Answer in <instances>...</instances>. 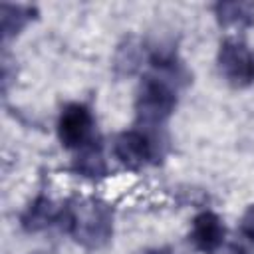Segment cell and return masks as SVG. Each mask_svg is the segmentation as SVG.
<instances>
[{"label": "cell", "mask_w": 254, "mask_h": 254, "mask_svg": "<svg viewBox=\"0 0 254 254\" xmlns=\"http://www.w3.org/2000/svg\"><path fill=\"white\" fill-rule=\"evenodd\" d=\"M62 218L65 220V228L71 236L85 248H101L111 238L113 212L105 202L83 200L77 206L64 208Z\"/></svg>", "instance_id": "6da1fadb"}, {"label": "cell", "mask_w": 254, "mask_h": 254, "mask_svg": "<svg viewBox=\"0 0 254 254\" xmlns=\"http://www.w3.org/2000/svg\"><path fill=\"white\" fill-rule=\"evenodd\" d=\"M177 97L175 91L169 87L167 81L147 75L141 85H139V93H137V117L139 121L147 123V125H157L163 123L175 109Z\"/></svg>", "instance_id": "7a4b0ae2"}, {"label": "cell", "mask_w": 254, "mask_h": 254, "mask_svg": "<svg viewBox=\"0 0 254 254\" xmlns=\"http://www.w3.org/2000/svg\"><path fill=\"white\" fill-rule=\"evenodd\" d=\"M218 69L234 87H246L254 81V54L236 40H226L218 50Z\"/></svg>", "instance_id": "3957f363"}, {"label": "cell", "mask_w": 254, "mask_h": 254, "mask_svg": "<svg viewBox=\"0 0 254 254\" xmlns=\"http://www.w3.org/2000/svg\"><path fill=\"white\" fill-rule=\"evenodd\" d=\"M91 113L85 105L71 103L67 105L58 121V135L64 147L67 149H79L89 141L91 135Z\"/></svg>", "instance_id": "277c9868"}, {"label": "cell", "mask_w": 254, "mask_h": 254, "mask_svg": "<svg viewBox=\"0 0 254 254\" xmlns=\"http://www.w3.org/2000/svg\"><path fill=\"white\" fill-rule=\"evenodd\" d=\"M113 153L123 165L137 169L153 159L155 147H153V141L149 139V135H145L143 131L131 129V131H123L115 137Z\"/></svg>", "instance_id": "5b68a950"}, {"label": "cell", "mask_w": 254, "mask_h": 254, "mask_svg": "<svg viewBox=\"0 0 254 254\" xmlns=\"http://www.w3.org/2000/svg\"><path fill=\"white\" fill-rule=\"evenodd\" d=\"M190 238L194 242V246L204 252V254H212L220 248L222 240H224V224L222 220L214 214V212H200L194 220H192V232Z\"/></svg>", "instance_id": "8992f818"}, {"label": "cell", "mask_w": 254, "mask_h": 254, "mask_svg": "<svg viewBox=\"0 0 254 254\" xmlns=\"http://www.w3.org/2000/svg\"><path fill=\"white\" fill-rule=\"evenodd\" d=\"M62 218V210H56L52 206V202L44 196L36 198L34 204L24 212L22 216V224L26 230H42L54 222H58Z\"/></svg>", "instance_id": "52a82bcc"}, {"label": "cell", "mask_w": 254, "mask_h": 254, "mask_svg": "<svg viewBox=\"0 0 254 254\" xmlns=\"http://www.w3.org/2000/svg\"><path fill=\"white\" fill-rule=\"evenodd\" d=\"M214 12L224 26H248L254 22V4L246 2H222L214 6Z\"/></svg>", "instance_id": "ba28073f"}, {"label": "cell", "mask_w": 254, "mask_h": 254, "mask_svg": "<svg viewBox=\"0 0 254 254\" xmlns=\"http://www.w3.org/2000/svg\"><path fill=\"white\" fill-rule=\"evenodd\" d=\"M30 18H32V10L30 8L4 4L2 6V32H4V38L18 34L26 26V22Z\"/></svg>", "instance_id": "9c48e42d"}, {"label": "cell", "mask_w": 254, "mask_h": 254, "mask_svg": "<svg viewBox=\"0 0 254 254\" xmlns=\"http://www.w3.org/2000/svg\"><path fill=\"white\" fill-rule=\"evenodd\" d=\"M75 171L85 175V177H99L105 173V163L103 157L99 153V149L95 147H87L79 153V157L75 159Z\"/></svg>", "instance_id": "30bf717a"}, {"label": "cell", "mask_w": 254, "mask_h": 254, "mask_svg": "<svg viewBox=\"0 0 254 254\" xmlns=\"http://www.w3.org/2000/svg\"><path fill=\"white\" fill-rule=\"evenodd\" d=\"M240 232H242L248 240L254 242V204L248 206V210L244 212V216H242V220H240Z\"/></svg>", "instance_id": "8fae6325"}, {"label": "cell", "mask_w": 254, "mask_h": 254, "mask_svg": "<svg viewBox=\"0 0 254 254\" xmlns=\"http://www.w3.org/2000/svg\"><path fill=\"white\" fill-rule=\"evenodd\" d=\"M222 254H250L242 244H228L224 250H222Z\"/></svg>", "instance_id": "7c38bea8"}, {"label": "cell", "mask_w": 254, "mask_h": 254, "mask_svg": "<svg viewBox=\"0 0 254 254\" xmlns=\"http://www.w3.org/2000/svg\"><path fill=\"white\" fill-rule=\"evenodd\" d=\"M145 254H171V250H167V248H157V250H149V252H145Z\"/></svg>", "instance_id": "4fadbf2b"}]
</instances>
